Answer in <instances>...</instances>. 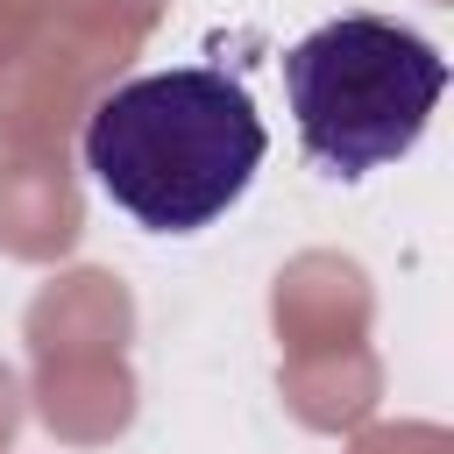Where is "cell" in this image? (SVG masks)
Instances as JSON below:
<instances>
[{"label": "cell", "mask_w": 454, "mask_h": 454, "mask_svg": "<svg viewBox=\"0 0 454 454\" xmlns=\"http://www.w3.org/2000/svg\"><path fill=\"white\" fill-rule=\"evenodd\" d=\"M284 92L298 121V149L326 177H369L419 149L447 57L383 14H333L284 50Z\"/></svg>", "instance_id": "obj_2"}, {"label": "cell", "mask_w": 454, "mask_h": 454, "mask_svg": "<svg viewBox=\"0 0 454 454\" xmlns=\"http://www.w3.org/2000/svg\"><path fill=\"white\" fill-rule=\"evenodd\" d=\"M270 128L220 64H170L114 85L85 121L92 184L149 234L213 227L262 170Z\"/></svg>", "instance_id": "obj_1"}]
</instances>
